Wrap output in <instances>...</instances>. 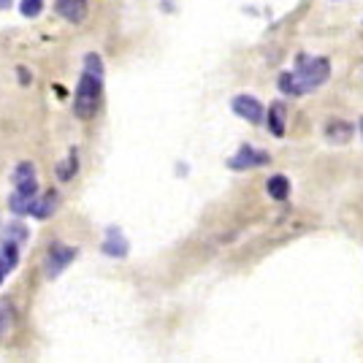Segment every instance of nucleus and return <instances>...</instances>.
Instances as JSON below:
<instances>
[{"label":"nucleus","instance_id":"f257e3e1","mask_svg":"<svg viewBox=\"0 0 363 363\" xmlns=\"http://www.w3.org/2000/svg\"><path fill=\"white\" fill-rule=\"evenodd\" d=\"M84 74L79 79V87H76L74 98V111L79 120H90L98 114L101 106V95H104V60L101 55H87L84 57Z\"/></svg>","mask_w":363,"mask_h":363},{"label":"nucleus","instance_id":"f03ea898","mask_svg":"<svg viewBox=\"0 0 363 363\" xmlns=\"http://www.w3.org/2000/svg\"><path fill=\"white\" fill-rule=\"evenodd\" d=\"M331 74V65L325 57H303L298 60V68L293 74H282L279 76V90L288 92V95H301V92L318 90L320 84L328 79Z\"/></svg>","mask_w":363,"mask_h":363},{"label":"nucleus","instance_id":"7ed1b4c3","mask_svg":"<svg viewBox=\"0 0 363 363\" xmlns=\"http://www.w3.org/2000/svg\"><path fill=\"white\" fill-rule=\"evenodd\" d=\"M74 257H76L74 247H68V244H55V247L49 250L46 263H44L46 277H57L62 269H68V266H71V260H74Z\"/></svg>","mask_w":363,"mask_h":363},{"label":"nucleus","instance_id":"20e7f679","mask_svg":"<svg viewBox=\"0 0 363 363\" xmlns=\"http://www.w3.org/2000/svg\"><path fill=\"white\" fill-rule=\"evenodd\" d=\"M233 111L244 117L247 122H252V125H260L263 122V106H260V101H255L252 95H236L233 98Z\"/></svg>","mask_w":363,"mask_h":363},{"label":"nucleus","instance_id":"39448f33","mask_svg":"<svg viewBox=\"0 0 363 363\" xmlns=\"http://www.w3.org/2000/svg\"><path fill=\"white\" fill-rule=\"evenodd\" d=\"M14 184L19 193L35 196L38 193V182H35V166L33 163H19L14 171Z\"/></svg>","mask_w":363,"mask_h":363},{"label":"nucleus","instance_id":"423d86ee","mask_svg":"<svg viewBox=\"0 0 363 363\" xmlns=\"http://www.w3.org/2000/svg\"><path fill=\"white\" fill-rule=\"evenodd\" d=\"M266 163H269V155H266V152L250 150V147H242V152H239L236 157L228 160L230 168H252V166H266Z\"/></svg>","mask_w":363,"mask_h":363},{"label":"nucleus","instance_id":"0eeeda50","mask_svg":"<svg viewBox=\"0 0 363 363\" xmlns=\"http://www.w3.org/2000/svg\"><path fill=\"white\" fill-rule=\"evenodd\" d=\"M55 11L62 19H68V22H82L84 14H87V0H57Z\"/></svg>","mask_w":363,"mask_h":363},{"label":"nucleus","instance_id":"6e6552de","mask_svg":"<svg viewBox=\"0 0 363 363\" xmlns=\"http://www.w3.org/2000/svg\"><path fill=\"white\" fill-rule=\"evenodd\" d=\"M16 263H19V244L3 242V244H0V282H3L9 274L14 272Z\"/></svg>","mask_w":363,"mask_h":363},{"label":"nucleus","instance_id":"1a4fd4ad","mask_svg":"<svg viewBox=\"0 0 363 363\" xmlns=\"http://www.w3.org/2000/svg\"><path fill=\"white\" fill-rule=\"evenodd\" d=\"M104 252L111 257H125L128 255V239L122 236L117 228H111L106 236V242H104Z\"/></svg>","mask_w":363,"mask_h":363},{"label":"nucleus","instance_id":"9d476101","mask_svg":"<svg viewBox=\"0 0 363 363\" xmlns=\"http://www.w3.org/2000/svg\"><path fill=\"white\" fill-rule=\"evenodd\" d=\"M35 201H38V193H35V196H28V193H19V190H16L14 196L9 198V206H11V212L19 214V217H28V214H33V209H35Z\"/></svg>","mask_w":363,"mask_h":363},{"label":"nucleus","instance_id":"9b49d317","mask_svg":"<svg viewBox=\"0 0 363 363\" xmlns=\"http://www.w3.org/2000/svg\"><path fill=\"white\" fill-rule=\"evenodd\" d=\"M28 228L22 225V223H9V225H3V230H0V242H9V244H22L28 242Z\"/></svg>","mask_w":363,"mask_h":363},{"label":"nucleus","instance_id":"f8f14e48","mask_svg":"<svg viewBox=\"0 0 363 363\" xmlns=\"http://www.w3.org/2000/svg\"><path fill=\"white\" fill-rule=\"evenodd\" d=\"M55 209H57V193H46L44 198L38 196L35 209H33L30 217H35V220H49V217L55 214Z\"/></svg>","mask_w":363,"mask_h":363},{"label":"nucleus","instance_id":"ddd939ff","mask_svg":"<svg viewBox=\"0 0 363 363\" xmlns=\"http://www.w3.org/2000/svg\"><path fill=\"white\" fill-rule=\"evenodd\" d=\"M269 130H272L274 136H282L285 133V106L277 101V104H272L269 106Z\"/></svg>","mask_w":363,"mask_h":363},{"label":"nucleus","instance_id":"4468645a","mask_svg":"<svg viewBox=\"0 0 363 363\" xmlns=\"http://www.w3.org/2000/svg\"><path fill=\"white\" fill-rule=\"evenodd\" d=\"M325 136L331 138V141L345 144V141H350V136H352V128H350L347 122H342V120H331L328 125H325Z\"/></svg>","mask_w":363,"mask_h":363},{"label":"nucleus","instance_id":"2eb2a0df","mask_svg":"<svg viewBox=\"0 0 363 363\" xmlns=\"http://www.w3.org/2000/svg\"><path fill=\"white\" fill-rule=\"evenodd\" d=\"M266 190H269V196L274 198V201H285L290 193V182L282 177V174H277V177H272V179L266 182Z\"/></svg>","mask_w":363,"mask_h":363},{"label":"nucleus","instance_id":"dca6fc26","mask_svg":"<svg viewBox=\"0 0 363 363\" xmlns=\"http://www.w3.org/2000/svg\"><path fill=\"white\" fill-rule=\"evenodd\" d=\"M11 325H14V309L9 301H0V339L11 331Z\"/></svg>","mask_w":363,"mask_h":363},{"label":"nucleus","instance_id":"f3484780","mask_svg":"<svg viewBox=\"0 0 363 363\" xmlns=\"http://www.w3.org/2000/svg\"><path fill=\"white\" fill-rule=\"evenodd\" d=\"M41 9H44V0H22V3H19L22 16H30V19L41 14Z\"/></svg>","mask_w":363,"mask_h":363},{"label":"nucleus","instance_id":"a211bd4d","mask_svg":"<svg viewBox=\"0 0 363 363\" xmlns=\"http://www.w3.org/2000/svg\"><path fill=\"white\" fill-rule=\"evenodd\" d=\"M74 174H76V152H71V163H62L60 171H57V177H60L62 182H68V179H74Z\"/></svg>","mask_w":363,"mask_h":363},{"label":"nucleus","instance_id":"6ab92c4d","mask_svg":"<svg viewBox=\"0 0 363 363\" xmlns=\"http://www.w3.org/2000/svg\"><path fill=\"white\" fill-rule=\"evenodd\" d=\"M11 6V0H0V9H9Z\"/></svg>","mask_w":363,"mask_h":363},{"label":"nucleus","instance_id":"aec40b11","mask_svg":"<svg viewBox=\"0 0 363 363\" xmlns=\"http://www.w3.org/2000/svg\"><path fill=\"white\" fill-rule=\"evenodd\" d=\"M358 128H361V136H363V117H361V122H358Z\"/></svg>","mask_w":363,"mask_h":363}]
</instances>
